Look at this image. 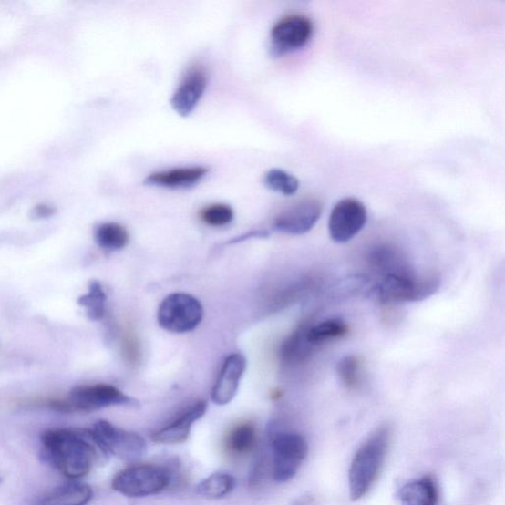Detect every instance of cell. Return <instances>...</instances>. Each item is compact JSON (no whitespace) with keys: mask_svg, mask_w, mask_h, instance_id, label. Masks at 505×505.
<instances>
[{"mask_svg":"<svg viewBox=\"0 0 505 505\" xmlns=\"http://www.w3.org/2000/svg\"><path fill=\"white\" fill-rule=\"evenodd\" d=\"M43 455L58 472L68 479L86 477L98 456V444L91 431L71 428H56L44 432L41 437Z\"/></svg>","mask_w":505,"mask_h":505,"instance_id":"obj_1","label":"cell"},{"mask_svg":"<svg viewBox=\"0 0 505 505\" xmlns=\"http://www.w3.org/2000/svg\"><path fill=\"white\" fill-rule=\"evenodd\" d=\"M391 436V427L383 425L356 451L348 473V486L353 501L365 498L376 483L386 459Z\"/></svg>","mask_w":505,"mask_h":505,"instance_id":"obj_2","label":"cell"},{"mask_svg":"<svg viewBox=\"0 0 505 505\" xmlns=\"http://www.w3.org/2000/svg\"><path fill=\"white\" fill-rule=\"evenodd\" d=\"M139 405L137 400L109 384L81 385L72 389L67 399L50 403L54 410L65 413H91L112 406Z\"/></svg>","mask_w":505,"mask_h":505,"instance_id":"obj_3","label":"cell"},{"mask_svg":"<svg viewBox=\"0 0 505 505\" xmlns=\"http://www.w3.org/2000/svg\"><path fill=\"white\" fill-rule=\"evenodd\" d=\"M269 439L273 452V477L275 482L286 483L297 474L306 459L309 448L304 436L297 432L270 427Z\"/></svg>","mask_w":505,"mask_h":505,"instance_id":"obj_4","label":"cell"},{"mask_svg":"<svg viewBox=\"0 0 505 505\" xmlns=\"http://www.w3.org/2000/svg\"><path fill=\"white\" fill-rule=\"evenodd\" d=\"M172 474L159 465H138L125 469L112 480L114 490L128 498L159 495L170 485Z\"/></svg>","mask_w":505,"mask_h":505,"instance_id":"obj_5","label":"cell"},{"mask_svg":"<svg viewBox=\"0 0 505 505\" xmlns=\"http://www.w3.org/2000/svg\"><path fill=\"white\" fill-rule=\"evenodd\" d=\"M439 285L436 276L417 279L413 273H395L384 276L376 294L384 304L416 303L435 294Z\"/></svg>","mask_w":505,"mask_h":505,"instance_id":"obj_6","label":"cell"},{"mask_svg":"<svg viewBox=\"0 0 505 505\" xmlns=\"http://www.w3.org/2000/svg\"><path fill=\"white\" fill-rule=\"evenodd\" d=\"M100 450L118 459L134 462L147 452V442L136 432L119 428L106 420H99L90 430Z\"/></svg>","mask_w":505,"mask_h":505,"instance_id":"obj_7","label":"cell"},{"mask_svg":"<svg viewBox=\"0 0 505 505\" xmlns=\"http://www.w3.org/2000/svg\"><path fill=\"white\" fill-rule=\"evenodd\" d=\"M159 322L164 330L175 334L194 331L203 317V308L199 300L188 294L168 295L159 309Z\"/></svg>","mask_w":505,"mask_h":505,"instance_id":"obj_8","label":"cell"},{"mask_svg":"<svg viewBox=\"0 0 505 505\" xmlns=\"http://www.w3.org/2000/svg\"><path fill=\"white\" fill-rule=\"evenodd\" d=\"M314 26L300 15H288L274 24L271 31V53L282 57L302 49L311 39Z\"/></svg>","mask_w":505,"mask_h":505,"instance_id":"obj_9","label":"cell"},{"mask_svg":"<svg viewBox=\"0 0 505 505\" xmlns=\"http://www.w3.org/2000/svg\"><path fill=\"white\" fill-rule=\"evenodd\" d=\"M367 222L365 204L356 199H344L335 204L329 219L330 237L335 243H347L356 237Z\"/></svg>","mask_w":505,"mask_h":505,"instance_id":"obj_10","label":"cell"},{"mask_svg":"<svg viewBox=\"0 0 505 505\" xmlns=\"http://www.w3.org/2000/svg\"><path fill=\"white\" fill-rule=\"evenodd\" d=\"M323 204L316 199H305L286 209L273 222V230L290 235L309 232L321 218Z\"/></svg>","mask_w":505,"mask_h":505,"instance_id":"obj_11","label":"cell"},{"mask_svg":"<svg viewBox=\"0 0 505 505\" xmlns=\"http://www.w3.org/2000/svg\"><path fill=\"white\" fill-rule=\"evenodd\" d=\"M208 84L206 68L200 65L189 68L170 100L173 110L182 118L189 117L196 110Z\"/></svg>","mask_w":505,"mask_h":505,"instance_id":"obj_12","label":"cell"},{"mask_svg":"<svg viewBox=\"0 0 505 505\" xmlns=\"http://www.w3.org/2000/svg\"><path fill=\"white\" fill-rule=\"evenodd\" d=\"M246 366L247 360L242 354H233L225 359L211 392V400L214 404L224 406L234 399Z\"/></svg>","mask_w":505,"mask_h":505,"instance_id":"obj_13","label":"cell"},{"mask_svg":"<svg viewBox=\"0 0 505 505\" xmlns=\"http://www.w3.org/2000/svg\"><path fill=\"white\" fill-rule=\"evenodd\" d=\"M209 174L207 167H179L151 173L144 179V185L165 189H190L198 185Z\"/></svg>","mask_w":505,"mask_h":505,"instance_id":"obj_14","label":"cell"},{"mask_svg":"<svg viewBox=\"0 0 505 505\" xmlns=\"http://www.w3.org/2000/svg\"><path fill=\"white\" fill-rule=\"evenodd\" d=\"M207 408V402H198L190 407L186 413L175 419L173 423L155 431L152 435V440L163 444L185 442L190 436L191 426L206 414Z\"/></svg>","mask_w":505,"mask_h":505,"instance_id":"obj_15","label":"cell"},{"mask_svg":"<svg viewBox=\"0 0 505 505\" xmlns=\"http://www.w3.org/2000/svg\"><path fill=\"white\" fill-rule=\"evenodd\" d=\"M92 497L90 486L71 482L55 488L33 505H87Z\"/></svg>","mask_w":505,"mask_h":505,"instance_id":"obj_16","label":"cell"},{"mask_svg":"<svg viewBox=\"0 0 505 505\" xmlns=\"http://www.w3.org/2000/svg\"><path fill=\"white\" fill-rule=\"evenodd\" d=\"M401 505H436L438 490L435 479L430 476L412 480L399 491Z\"/></svg>","mask_w":505,"mask_h":505,"instance_id":"obj_17","label":"cell"},{"mask_svg":"<svg viewBox=\"0 0 505 505\" xmlns=\"http://www.w3.org/2000/svg\"><path fill=\"white\" fill-rule=\"evenodd\" d=\"M94 237L96 243L107 251L122 250L129 240L126 228L115 222H106L96 227Z\"/></svg>","mask_w":505,"mask_h":505,"instance_id":"obj_18","label":"cell"},{"mask_svg":"<svg viewBox=\"0 0 505 505\" xmlns=\"http://www.w3.org/2000/svg\"><path fill=\"white\" fill-rule=\"evenodd\" d=\"M348 332L344 320L332 318L325 320L305 332V339L310 345H321L335 339L342 338Z\"/></svg>","mask_w":505,"mask_h":505,"instance_id":"obj_19","label":"cell"},{"mask_svg":"<svg viewBox=\"0 0 505 505\" xmlns=\"http://www.w3.org/2000/svg\"><path fill=\"white\" fill-rule=\"evenodd\" d=\"M236 479L227 473H214L201 480L197 487L198 494L208 499H222L234 490Z\"/></svg>","mask_w":505,"mask_h":505,"instance_id":"obj_20","label":"cell"},{"mask_svg":"<svg viewBox=\"0 0 505 505\" xmlns=\"http://www.w3.org/2000/svg\"><path fill=\"white\" fill-rule=\"evenodd\" d=\"M107 296L101 283L93 281L89 284V291L78 298V304L87 310L88 317L92 321H99L106 314Z\"/></svg>","mask_w":505,"mask_h":505,"instance_id":"obj_21","label":"cell"},{"mask_svg":"<svg viewBox=\"0 0 505 505\" xmlns=\"http://www.w3.org/2000/svg\"><path fill=\"white\" fill-rule=\"evenodd\" d=\"M257 440L256 428L251 423L236 427L228 436V449L235 454H247L255 448Z\"/></svg>","mask_w":505,"mask_h":505,"instance_id":"obj_22","label":"cell"},{"mask_svg":"<svg viewBox=\"0 0 505 505\" xmlns=\"http://www.w3.org/2000/svg\"><path fill=\"white\" fill-rule=\"evenodd\" d=\"M263 184L284 196H293L299 189L297 178L282 170H272L264 174Z\"/></svg>","mask_w":505,"mask_h":505,"instance_id":"obj_23","label":"cell"},{"mask_svg":"<svg viewBox=\"0 0 505 505\" xmlns=\"http://www.w3.org/2000/svg\"><path fill=\"white\" fill-rule=\"evenodd\" d=\"M360 369H362V363L355 356H346L340 360L336 366V372L346 389L355 390L359 386L360 378H362Z\"/></svg>","mask_w":505,"mask_h":505,"instance_id":"obj_24","label":"cell"},{"mask_svg":"<svg viewBox=\"0 0 505 505\" xmlns=\"http://www.w3.org/2000/svg\"><path fill=\"white\" fill-rule=\"evenodd\" d=\"M200 215L204 223L213 227H222L232 222L234 211L228 204L214 203L204 208Z\"/></svg>","mask_w":505,"mask_h":505,"instance_id":"obj_25","label":"cell"},{"mask_svg":"<svg viewBox=\"0 0 505 505\" xmlns=\"http://www.w3.org/2000/svg\"><path fill=\"white\" fill-rule=\"evenodd\" d=\"M269 235L270 233L264 231L251 232L232 239V242H228V244H236V243L243 242H246V240L251 238H268Z\"/></svg>","mask_w":505,"mask_h":505,"instance_id":"obj_26","label":"cell"},{"mask_svg":"<svg viewBox=\"0 0 505 505\" xmlns=\"http://www.w3.org/2000/svg\"><path fill=\"white\" fill-rule=\"evenodd\" d=\"M54 212L55 210L50 206H46V204H40V206L36 208L34 211L36 218L39 219L49 218V216L53 215Z\"/></svg>","mask_w":505,"mask_h":505,"instance_id":"obj_27","label":"cell"},{"mask_svg":"<svg viewBox=\"0 0 505 505\" xmlns=\"http://www.w3.org/2000/svg\"><path fill=\"white\" fill-rule=\"evenodd\" d=\"M0 483H2V479H0Z\"/></svg>","mask_w":505,"mask_h":505,"instance_id":"obj_28","label":"cell"}]
</instances>
